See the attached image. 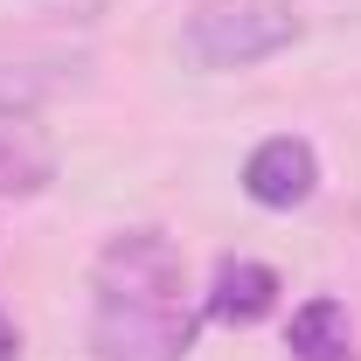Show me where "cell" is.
Returning <instances> with one entry per match:
<instances>
[{
	"label": "cell",
	"instance_id": "obj_2",
	"mask_svg": "<svg viewBox=\"0 0 361 361\" xmlns=\"http://www.w3.org/2000/svg\"><path fill=\"white\" fill-rule=\"evenodd\" d=\"M292 0H202L180 21V56L195 70H257L299 42Z\"/></svg>",
	"mask_w": 361,
	"mask_h": 361
},
{
	"label": "cell",
	"instance_id": "obj_1",
	"mask_svg": "<svg viewBox=\"0 0 361 361\" xmlns=\"http://www.w3.org/2000/svg\"><path fill=\"white\" fill-rule=\"evenodd\" d=\"M84 341L97 361H188L202 313L188 306V257L160 229H118L90 264Z\"/></svg>",
	"mask_w": 361,
	"mask_h": 361
},
{
	"label": "cell",
	"instance_id": "obj_5",
	"mask_svg": "<svg viewBox=\"0 0 361 361\" xmlns=\"http://www.w3.org/2000/svg\"><path fill=\"white\" fill-rule=\"evenodd\" d=\"M56 180V146L49 133L21 111V104H0V195H42Z\"/></svg>",
	"mask_w": 361,
	"mask_h": 361
},
{
	"label": "cell",
	"instance_id": "obj_7",
	"mask_svg": "<svg viewBox=\"0 0 361 361\" xmlns=\"http://www.w3.org/2000/svg\"><path fill=\"white\" fill-rule=\"evenodd\" d=\"M0 361H21V326L0 313Z\"/></svg>",
	"mask_w": 361,
	"mask_h": 361
},
{
	"label": "cell",
	"instance_id": "obj_4",
	"mask_svg": "<svg viewBox=\"0 0 361 361\" xmlns=\"http://www.w3.org/2000/svg\"><path fill=\"white\" fill-rule=\"evenodd\" d=\"M278 271L264 257H223L216 278H209V299H202V313L223 319V326H257V319L278 313Z\"/></svg>",
	"mask_w": 361,
	"mask_h": 361
},
{
	"label": "cell",
	"instance_id": "obj_3",
	"mask_svg": "<svg viewBox=\"0 0 361 361\" xmlns=\"http://www.w3.org/2000/svg\"><path fill=\"white\" fill-rule=\"evenodd\" d=\"M319 188V153L313 139L299 133H271L250 146V160H243V195L257 202V209H271V216H292V209H306Z\"/></svg>",
	"mask_w": 361,
	"mask_h": 361
},
{
	"label": "cell",
	"instance_id": "obj_6",
	"mask_svg": "<svg viewBox=\"0 0 361 361\" xmlns=\"http://www.w3.org/2000/svg\"><path fill=\"white\" fill-rule=\"evenodd\" d=\"M292 361H355V319L341 299H306L285 326Z\"/></svg>",
	"mask_w": 361,
	"mask_h": 361
}]
</instances>
